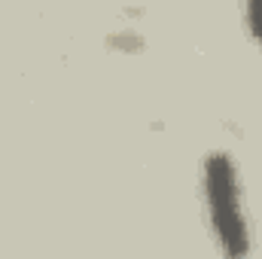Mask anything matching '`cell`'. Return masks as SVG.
<instances>
[{"label": "cell", "mask_w": 262, "mask_h": 259, "mask_svg": "<svg viewBox=\"0 0 262 259\" xmlns=\"http://www.w3.org/2000/svg\"><path fill=\"white\" fill-rule=\"evenodd\" d=\"M204 183L210 198V213L216 235L223 241V250L232 256L247 253V229L238 207V186H235V168L229 156H210L204 168Z\"/></svg>", "instance_id": "cell-1"}, {"label": "cell", "mask_w": 262, "mask_h": 259, "mask_svg": "<svg viewBox=\"0 0 262 259\" xmlns=\"http://www.w3.org/2000/svg\"><path fill=\"white\" fill-rule=\"evenodd\" d=\"M247 18H250V31L262 43V0H247Z\"/></svg>", "instance_id": "cell-2"}]
</instances>
